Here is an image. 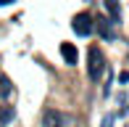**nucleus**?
<instances>
[{
  "mask_svg": "<svg viewBox=\"0 0 129 127\" xmlns=\"http://www.w3.org/2000/svg\"><path fill=\"white\" fill-rule=\"evenodd\" d=\"M105 56H103V50L98 48V45H92L90 50H87V77L92 79V82H98V79L103 77V72H105Z\"/></svg>",
  "mask_w": 129,
  "mask_h": 127,
  "instance_id": "nucleus-1",
  "label": "nucleus"
},
{
  "mask_svg": "<svg viewBox=\"0 0 129 127\" xmlns=\"http://www.w3.org/2000/svg\"><path fill=\"white\" fill-rule=\"evenodd\" d=\"M71 29L79 34V37H90L92 32H95V19H92L90 13H77L71 21Z\"/></svg>",
  "mask_w": 129,
  "mask_h": 127,
  "instance_id": "nucleus-2",
  "label": "nucleus"
},
{
  "mask_svg": "<svg viewBox=\"0 0 129 127\" xmlns=\"http://www.w3.org/2000/svg\"><path fill=\"white\" fill-rule=\"evenodd\" d=\"M66 122L69 119L58 109H45L42 111V127H66Z\"/></svg>",
  "mask_w": 129,
  "mask_h": 127,
  "instance_id": "nucleus-3",
  "label": "nucleus"
},
{
  "mask_svg": "<svg viewBox=\"0 0 129 127\" xmlns=\"http://www.w3.org/2000/svg\"><path fill=\"white\" fill-rule=\"evenodd\" d=\"M113 24L116 21L113 19H95V29H98V34H100L103 40H116V32H113Z\"/></svg>",
  "mask_w": 129,
  "mask_h": 127,
  "instance_id": "nucleus-4",
  "label": "nucleus"
},
{
  "mask_svg": "<svg viewBox=\"0 0 129 127\" xmlns=\"http://www.w3.org/2000/svg\"><path fill=\"white\" fill-rule=\"evenodd\" d=\"M61 56L66 58L69 66H74V64H77V58H79V53H77V48H74V43H63V45H61Z\"/></svg>",
  "mask_w": 129,
  "mask_h": 127,
  "instance_id": "nucleus-5",
  "label": "nucleus"
},
{
  "mask_svg": "<svg viewBox=\"0 0 129 127\" xmlns=\"http://www.w3.org/2000/svg\"><path fill=\"white\" fill-rule=\"evenodd\" d=\"M16 119V109L13 106H0V124H11Z\"/></svg>",
  "mask_w": 129,
  "mask_h": 127,
  "instance_id": "nucleus-6",
  "label": "nucleus"
},
{
  "mask_svg": "<svg viewBox=\"0 0 129 127\" xmlns=\"http://www.w3.org/2000/svg\"><path fill=\"white\" fill-rule=\"evenodd\" d=\"M11 93H13V88H11V79H8V77H0V95L8 98Z\"/></svg>",
  "mask_w": 129,
  "mask_h": 127,
  "instance_id": "nucleus-7",
  "label": "nucleus"
},
{
  "mask_svg": "<svg viewBox=\"0 0 129 127\" xmlns=\"http://www.w3.org/2000/svg\"><path fill=\"white\" fill-rule=\"evenodd\" d=\"M105 11L111 13L113 21H119V5H116V0H105Z\"/></svg>",
  "mask_w": 129,
  "mask_h": 127,
  "instance_id": "nucleus-8",
  "label": "nucleus"
},
{
  "mask_svg": "<svg viewBox=\"0 0 129 127\" xmlns=\"http://www.w3.org/2000/svg\"><path fill=\"white\" fill-rule=\"evenodd\" d=\"M119 82H121V85L129 82V72H121V74H119Z\"/></svg>",
  "mask_w": 129,
  "mask_h": 127,
  "instance_id": "nucleus-9",
  "label": "nucleus"
},
{
  "mask_svg": "<svg viewBox=\"0 0 129 127\" xmlns=\"http://www.w3.org/2000/svg\"><path fill=\"white\" fill-rule=\"evenodd\" d=\"M103 127H113V117H105L103 119Z\"/></svg>",
  "mask_w": 129,
  "mask_h": 127,
  "instance_id": "nucleus-10",
  "label": "nucleus"
},
{
  "mask_svg": "<svg viewBox=\"0 0 129 127\" xmlns=\"http://www.w3.org/2000/svg\"><path fill=\"white\" fill-rule=\"evenodd\" d=\"M16 0H0V5H13Z\"/></svg>",
  "mask_w": 129,
  "mask_h": 127,
  "instance_id": "nucleus-11",
  "label": "nucleus"
}]
</instances>
